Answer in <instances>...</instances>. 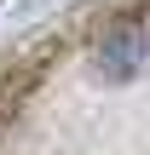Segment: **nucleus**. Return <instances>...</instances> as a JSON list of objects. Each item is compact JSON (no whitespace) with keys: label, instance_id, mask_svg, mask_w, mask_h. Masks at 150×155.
<instances>
[{"label":"nucleus","instance_id":"f257e3e1","mask_svg":"<svg viewBox=\"0 0 150 155\" xmlns=\"http://www.w3.org/2000/svg\"><path fill=\"white\" fill-rule=\"evenodd\" d=\"M52 58H58V35H29L17 52H6V63H0V92H6V98H23V92L46 75Z\"/></svg>","mask_w":150,"mask_h":155},{"label":"nucleus","instance_id":"f03ea898","mask_svg":"<svg viewBox=\"0 0 150 155\" xmlns=\"http://www.w3.org/2000/svg\"><path fill=\"white\" fill-rule=\"evenodd\" d=\"M145 52H150L145 29H139V23H116V29L98 40V75H104V81H133L139 63H145Z\"/></svg>","mask_w":150,"mask_h":155}]
</instances>
